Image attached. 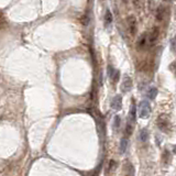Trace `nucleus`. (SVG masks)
Instances as JSON below:
<instances>
[{
    "label": "nucleus",
    "instance_id": "obj_1",
    "mask_svg": "<svg viewBox=\"0 0 176 176\" xmlns=\"http://www.w3.org/2000/svg\"><path fill=\"white\" fill-rule=\"evenodd\" d=\"M158 127L165 133H168L172 129V123L166 115H161L158 118Z\"/></svg>",
    "mask_w": 176,
    "mask_h": 176
},
{
    "label": "nucleus",
    "instance_id": "obj_2",
    "mask_svg": "<svg viewBox=\"0 0 176 176\" xmlns=\"http://www.w3.org/2000/svg\"><path fill=\"white\" fill-rule=\"evenodd\" d=\"M151 113V106H150L148 100H143L140 104V115L139 117L141 119H148Z\"/></svg>",
    "mask_w": 176,
    "mask_h": 176
},
{
    "label": "nucleus",
    "instance_id": "obj_3",
    "mask_svg": "<svg viewBox=\"0 0 176 176\" xmlns=\"http://www.w3.org/2000/svg\"><path fill=\"white\" fill-rule=\"evenodd\" d=\"M158 35H160V30L158 27H154L148 35V46H153L158 42Z\"/></svg>",
    "mask_w": 176,
    "mask_h": 176
},
{
    "label": "nucleus",
    "instance_id": "obj_4",
    "mask_svg": "<svg viewBox=\"0 0 176 176\" xmlns=\"http://www.w3.org/2000/svg\"><path fill=\"white\" fill-rule=\"evenodd\" d=\"M127 24H128V29H129V32L130 34H136V20L133 16H130L127 19Z\"/></svg>",
    "mask_w": 176,
    "mask_h": 176
},
{
    "label": "nucleus",
    "instance_id": "obj_5",
    "mask_svg": "<svg viewBox=\"0 0 176 176\" xmlns=\"http://www.w3.org/2000/svg\"><path fill=\"white\" fill-rule=\"evenodd\" d=\"M110 106H111V108L113 110H116V111H119L120 109L122 108V97L120 95H117L115 96L111 100V102H110Z\"/></svg>",
    "mask_w": 176,
    "mask_h": 176
},
{
    "label": "nucleus",
    "instance_id": "obj_6",
    "mask_svg": "<svg viewBox=\"0 0 176 176\" xmlns=\"http://www.w3.org/2000/svg\"><path fill=\"white\" fill-rule=\"evenodd\" d=\"M136 107L134 102H132L130 107V111H129V119H128V124L132 126L134 121H136Z\"/></svg>",
    "mask_w": 176,
    "mask_h": 176
},
{
    "label": "nucleus",
    "instance_id": "obj_7",
    "mask_svg": "<svg viewBox=\"0 0 176 176\" xmlns=\"http://www.w3.org/2000/svg\"><path fill=\"white\" fill-rule=\"evenodd\" d=\"M136 44H138V49H139V50L145 49L146 45H148V34H146V33H143V34L139 37Z\"/></svg>",
    "mask_w": 176,
    "mask_h": 176
},
{
    "label": "nucleus",
    "instance_id": "obj_8",
    "mask_svg": "<svg viewBox=\"0 0 176 176\" xmlns=\"http://www.w3.org/2000/svg\"><path fill=\"white\" fill-rule=\"evenodd\" d=\"M131 88H132V81H131L129 77H127L126 79L123 81V83H122L121 89H122V91L128 93V91L131 90Z\"/></svg>",
    "mask_w": 176,
    "mask_h": 176
},
{
    "label": "nucleus",
    "instance_id": "obj_9",
    "mask_svg": "<svg viewBox=\"0 0 176 176\" xmlns=\"http://www.w3.org/2000/svg\"><path fill=\"white\" fill-rule=\"evenodd\" d=\"M164 18H165V8L164 6H160L156 10V19L158 21H162Z\"/></svg>",
    "mask_w": 176,
    "mask_h": 176
},
{
    "label": "nucleus",
    "instance_id": "obj_10",
    "mask_svg": "<svg viewBox=\"0 0 176 176\" xmlns=\"http://www.w3.org/2000/svg\"><path fill=\"white\" fill-rule=\"evenodd\" d=\"M112 22V14H111V11L109 9L106 10V13H105V24L106 27L107 25H110Z\"/></svg>",
    "mask_w": 176,
    "mask_h": 176
},
{
    "label": "nucleus",
    "instance_id": "obj_11",
    "mask_svg": "<svg viewBox=\"0 0 176 176\" xmlns=\"http://www.w3.org/2000/svg\"><path fill=\"white\" fill-rule=\"evenodd\" d=\"M146 96H148V98L151 100L155 99V97L158 96V89L155 88V87H151L149 90H148V94H146Z\"/></svg>",
    "mask_w": 176,
    "mask_h": 176
},
{
    "label": "nucleus",
    "instance_id": "obj_12",
    "mask_svg": "<svg viewBox=\"0 0 176 176\" xmlns=\"http://www.w3.org/2000/svg\"><path fill=\"white\" fill-rule=\"evenodd\" d=\"M140 140L142 142H146V141L149 140V132L146 129H142L140 132Z\"/></svg>",
    "mask_w": 176,
    "mask_h": 176
},
{
    "label": "nucleus",
    "instance_id": "obj_13",
    "mask_svg": "<svg viewBox=\"0 0 176 176\" xmlns=\"http://www.w3.org/2000/svg\"><path fill=\"white\" fill-rule=\"evenodd\" d=\"M127 148H128V141H127V139L123 138L121 140V143H120V152L124 153L127 151Z\"/></svg>",
    "mask_w": 176,
    "mask_h": 176
},
{
    "label": "nucleus",
    "instance_id": "obj_14",
    "mask_svg": "<svg viewBox=\"0 0 176 176\" xmlns=\"http://www.w3.org/2000/svg\"><path fill=\"white\" fill-rule=\"evenodd\" d=\"M120 123H121L120 117H119V116H115V118H113V127H115L116 129H118V128L120 127Z\"/></svg>",
    "mask_w": 176,
    "mask_h": 176
},
{
    "label": "nucleus",
    "instance_id": "obj_15",
    "mask_svg": "<svg viewBox=\"0 0 176 176\" xmlns=\"http://www.w3.org/2000/svg\"><path fill=\"white\" fill-rule=\"evenodd\" d=\"M107 69H108V76H109V78H112V75H113V73H115V71H116V69H113V67L111 66V65H109Z\"/></svg>",
    "mask_w": 176,
    "mask_h": 176
},
{
    "label": "nucleus",
    "instance_id": "obj_16",
    "mask_svg": "<svg viewBox=\"0 0 176 176\" xmlns=\"http://www.w3.org/2000/svg\"><path fill=\"white\" fill-rule=\"evenodd\" d=\"M119 77H120V72L116 69V71H115V73H113V75H112V79L115 81H117L118 79H119Z\"/></svg>",
    "mask_w": 176,
    "mask_h": 176
},
{
    "label": "nucleus",
    "instance_id": "obj_17",
    "mask_svg": "<svg viewBox=\"0 0 176 176\" xmlns=\"http://www.w3.org/2000/svg\"><path fill=\"white\" fill-rule=\"evenodd\" d=\"M81 20V22H83L84 25H87V24H88V20H89V18H87V16H84Z\"/></svg>",
    "mask_w": 176,
    "mask_h": 176
},
{
    "label": "nucleus",
    "instance_id": "obj_18",
    "mask_svg": "<svg viewBox=\"0 0 176 176\" xmlns=\"http://www.w3.org/2000/svg\"><path fill=\"white\" fill-rule=\"evenodd\" d=\"M171 49L173 52H175V39L174 37L171 40Z\"/></svg>",
    "mask_w": 176,
    "mask_h": 176
}]
</instances>
